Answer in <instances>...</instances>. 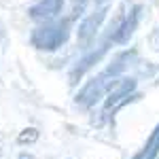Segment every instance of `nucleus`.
<instances>
[{"instance_id":"1","label":"nucleus","mask_w":159,"mask_h":159,"mask_svg":"<svg viewBox=\"0 0 159 159\" xmlns=\"http://www.w3.org/2000/svg\"><path fill=\"white\" fill-rule=\"evenodd\" d=\"M134 89H136V81H132V79L115 81V83L110 85V89H108V96H106V102H104V110H102V115H104V117L115 115V112L121 108L127 100L134 98V96H132Z\"/></svg>"},{"instance_id":"2","label":"nucleus","mask_w":159,"mask_h":159,"mask_svg":"<svg viewBox=\"0 0 159 159\" xmlns=\"http://www.w3.org/2000/svg\"><path fill=\"white\" fill-rule=\"evenodd\" d=\"M66 36H68V28H66V24L45 25V28L34 30L32 43H34V47H38V49L51 51V49H57L61 43L66 40Z\"/></svg>"},{"instance_id":"3","label":"nucleus","mask_w":159,"mask_h":159,"mask_svg":"<svg viewBox=\"0 0 159 159\" xmlns=\"http://www.w3.org/2000/svg\"><path fill=\"white\" fill-rule=\"evenodd\" d=\"M64 0H40L30 9V17L32 19H51L61 11Z\"/></svg>"},{"instance_id":"4","label":"nucleus","mask_w":159,"mask_h":159,"mask_svg":"<svg viewBox=\"0 0 159 159\" xmlns=\"http://www.w3.org/2000/svg\"><path fill=\"white\" fill-rule=\"evenodd\" d=\"M159 155V125L155 127V132L151 134V138L147 140V144L142 148L140 155H136L134 159H157Z\"/></svg>"},{"instance_id":"5","label":"nucleus","mask_w":159,"mask_h":159,"mask_svg":"<svg viewBox=\"0 0 159 159\" xmlns=\"http://www.w3.org/2000/svg\"><path fill=\"white\" fill-rule=\"evenodd\" d=\"M104 17V13H98V15H93V17H89L85 24L81 25V30H79V40L85 45V43H89L91 40V36L96 34V28H98L100 19Z\"/></svg>"},{"instance_id":"6","label":"nucleus","mask_w":159,"mask_h":159,"mask_svg":"<svg viewBox=\"0 0 159 159\" xmlns=\"http://www.w3.org/2000/svg\"><path fill=\"white\" fill-rule=\"evenodd\" d=\"M36 140H38V129L36 127H25V129H21L19 136H17V142H19V144H32V142H36Z\"/></svg>"},{"instance_id":"7","label":"nucleus","mask_w":159,"mask_h":159,"mask_svg":"<svg viewBox=\"0 0 159 159\" xmlns=\"http://www.w3.org/2000/svg\"><path fill=\"white\" fill-rule=\"evenodd\" d=\"M85 7V0H72V11H74V15H79V11Z\"/></svg>"},{"instance_id":"8","label":"nucleus","mask_w":159,"mask_h":159,"mask_svg":"<svg viewBox=\"0 0 159 159\" xmlns=\"http://www.w3.org/2000/svg\"><path fill=\"white\" fill-rule=\"evenodd\" d=\"M19 159H32L30 155H19Z\"/></svg>"},{"instance_id":"9","label":"nucleus","mask_w":159,"mask_h":159,"mask_svg":"<svg viewBox=\"0 0 159 159\" xmlns=\"http://www.w3.org/2000/svg\"><path fill=\"white\" fill-rule=\"evenodd\" d=\"M0 155H2V151H0Z\"/></svg>"}]
</instances>
